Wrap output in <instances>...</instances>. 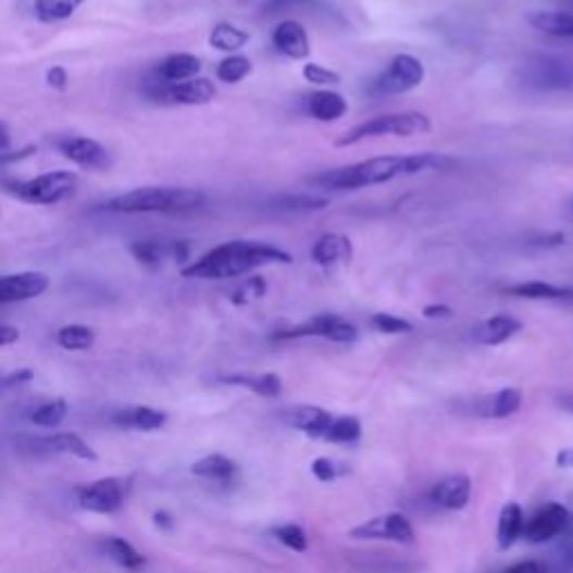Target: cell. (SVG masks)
Segmentation results:
<instances>
[{"instance_id":"cell-45","label":"cell","mask_w":573,"mask_h":573,"mask_svg":"<svg viewBox=\"0 0 573 573\" xmlns=\"http://www.w3.org/2000/svg\"><path fill=\"white\" fill-rule=\"evenodd\" d=\"M46 82H48V86H50L52 90H59V92L67 90V82H70V79H67L65 67H61V65L50 67L48 74H46Z\"/></svg>"},{"instance_id":"cell-42","label":"cell","mask_w":573,"mask_h":573,"mask_svg":"<svg viewBox=\"0 0 573 573\" xmlns=\"http://www.w3.org/2000/svg\"><path fill=\"white\" fill-rule=\"evenodd\" d=\"M372 327L381 334H410L414 327L410 321L399 319L395 314H386V312H378L372 316Z\"/></svg>"},{"instance_id":"cell-27","label":"cell","mask_w":573,"mask_h":573,"mask_svg":"<svg viewBox=\"0 0 573 573\" xmlns=\"http://www.w3.org/2000/svg\"><path fill=\"white\" fill-rule=\"evenodd\" d=\"M505 291L515 298H524V300H553V302L573 300L571 287H560V285H551L543 281H526V283L509 285Z\"/></svg>"},{"instance_id":"cell-2","label":"cell","mask_w":573,"mask_h":573,"mask_svg":"<svg viewBox=\"0 0 573 573\" xmlns=\"http://www.w3.org/2000/svg\"><path fill=\"white\" fill-rule=\"evenodd\" d=\"M291 256L270 242L260 240H228L213 247L196 262L182 270L184 278L194 281H228L240 278L270 264H291Z\"/></svg>"},{"instance_id":"cell-10","label":"cell","mask_w":573,"mask_h":573,"mask_svg":"<svg viewBox=\"0 0 573 573\" xmlns=\"http://www.w3.org/2000/svg\"><path fill=\"white\" fill-rule=\"evenodd\" d=\"M148 95L162 101V103H171V105H204L211 103L217 95L213 82L202 79V76H196V79H188V82H152V86L148 88Z\"/></svg>"},{"instance_id":"cell-29","label":"cell","mask_w":573,"mask_h":573,"mask_svg":"<svg viewBox=\"0 0 573 573\" xmlns=\"http://www.w3.org/2000/svg\"><path fill=\"white\" fill-rule=\"evenodd\" d=\"M522 531H524V513L520 505L515 502L505 505V509L500 511V522H498V547L502 551L511 549L522 538Z\"/></svg>"},{"instance_id":"cell-54","label":"cell","mask_w":573,"mask_h":573,"mask_svg":"<svg viewBox=\"0 0 573 573\" xmlns=\"http://www.w3.org/2000/svg\"><path fill=\"white\" fill-rule=\"evenodd\" d=\"M564 406H566V408H569V410H571V412H573V397H569V399H566V401H564Z\"/></svg>"},{"instance_id":"cell-1","label":"cell","mask_w":573,"mask_h":573,"mask_svg":"<svg viewBox=\"0 0 573 573\" xmlns=\"http://www.w3.org/2000/svg\"><path fill=\"white\" fill-rule=\"evenodd\" d=\"M454 160L439 155V152H414V155H384L370 158L357 164L329 169L308 177L312 186L323 190H359L368 186L388 184L399 177H412L431 171H446Z\"/></svg>"},{"instance_id":"cell-25","label":"cell","mask_w":573,"mask_h":573,"mask_svg":"<svg viewBox=\"0 0 573 573\" xmlns=\"http://www.w3.org/2000/svg\"><path fill=\"white\" fill-rule=\"evenodd\" d=\"M533 29L556 38H573V10H538L526 16Z\"/></svg>"},{"instance_id":"cell-36","label":"cell","mask_w":573,"mask_h":573,"mask_svg":"<svg viewBox=\"0 0 573 573\" xmlns=\"http://www.w3.org/2000/svg\"><path fill=\"white\" fill-rule=\"evenodd\" d=\"M251 70H253V65H251L249 57H245V54H228L217 65V79L228 84V86H234V84L245 82L247 76L251 74Z\"/></svg>"},{"instance_id":"cell-30","label":"cell","mask_w":573,"mask_h":573,"mask_svg":"<svg viewBox=\"0 0 573 573\" xmlns=\"http://www.w3.org/2000/svg\"><path fill=\"white\" fill-rule=\"evenodd\" d=\"M86 0H29V10L41 23H61L79 10Z\"/></svg>"},{"instance_id":"cell-41","label":"cell","mask_w":573,"mask_h":573,"mask_svg":"<svg viewBox=\"0 0 573 573\" xmlns=\"http://www.w3.org/2000/svg\"><path fill=\"white\" fill-rule=\"evenodd\" d=\"M302 76L304 82H310L312 86H338L340 84V74L325 67V65H319V63H304L302 67Z\"/></svg>"},{"instance_id":"cell-5","label":"cell","mask_w":573,"mask_h":573,"mask_svg":"<svg viewBox=\"0 0 573 573\" xmlns=\"http://www.w3.org/2000/svg\"><path fill=\"white\" fill-rule=\"evenodd\" d=\"M76 184H79V179H76L74 173L52 171V173H43V175L25 179V182L12 179L5 186H8V194L18 198L21 202L52 207V204L67 200L76 190Z\"/></svg>"},{"instance_id":"cell-49","label":"cell","mask_w":573,"mask_h":573,"mask_svg":"<svg viewBox=\"0 0 573 573\" xmlns=\"http://www.w3.org/2000/svg\"><path fill=\"white\" fill-rule=\"evenodd\" d=\"M424 316L426 319H450L452 316V310L448 308V304H439V302H435V304H426V308H424Z\"/></svg>"},{"instance_id":"cell-51","label":"cell","mask_w":573,"mask_h":573,"mask_svg":"<svg viewBox=\"0 0 573 573\" xmlns=\"http://www.w3.org/2000/svg\"><path fill=\"white\" fill-rule=\"evenodd\" d=\"M152 522H155V526L158 528H162V531H171L173 528V515L171 513H166V511H158L155 515H152Z\"/></svg>"},{"instance_id":"cell-14","label":"cell","mask_w":573,"mask_h":573,"mask_svg":"<svg viewBox=\"0 0 573 573\" xmlns=\"http://www.w3.org/2000/svg\"><path fill=\"white\" fill-rule=\"evenodd\" d=\"M50 278L41 272H18L0 276V304L25 302L46 294Z\"/></svg>"},{"instance_id":"cell-22","label":"cell","mask_w":573,"mask_h":573,"mask_svg":"<svg viewBox=\"0 0 573 573\" xmlns=\"http://www.w3.org/2000/svg\"><path fill=\"white\" fill-rule=\"evenodd\" d=\"M522 329V323L509 314H498L479 321L473 327V338L479 346H502V342L511 340Z\"/></svg>"},{"instance_id":"cell-50","label":"cell","mask_w":573,"mask_h":573,"mask_svg":"<svg viewBox=\"0 0 573 573\" xmlns=\"http://www.w3.org/2000/svg\"><path fill=\"white\" fill-rule=\"evenodd\" d=\"M562 242H564L562 234H549V236H543L538 240H533L531 245H536V247H560Z\"/></svg>"},{"instance_id":"cell-23","label":"cell","mask_w":573,"mask_h":573,"mask_svg":"<svg viewBox=\"0 0 573 573\" xmlns=\"http://www.w3.org/2000/svg\"><path fill=\"white\" fill-rule=\"evenodd\" d=\"M348 101L342 95L332 92V90H316L312 95H308L304 99V110L312 120L323 122V124H332L338 122L348 114Z\"/></svg>"},{"instance_id":"cell-34","label":"cell","mask_w":573,"mask_h":573,"mask_svg":"<svg viewBox=\"0 0 573 573\" xmlns=\"http://www.w3.org/2000/svg\"><path fill=\"white\" fill-rule=\"evenodd\" d=\"M327 204L329 202L325 198L312 194H283L274 198L272 209L281 213H312V211H323Z\"/></svg>"},{"instance_id":"cell-44","label":"cell","mask_w":573,"mask_h":573,"mask_svg":"<svg viewBox=\"0 0 573 573\" xmlns=\"http://www.w3.org/2000/svg\"><path fill=\"white\" fill-rule=\"evenodd\" d=\"M312 473H314V477L319 482H334L336 477L346 475L348 469L342 466V464H338V462H334V460H327V457H321V460H316L312 464Z\"/></svg>"},{"instance_id":"cell-33","label":"cell","mask_w":573,"mask_h":573,"mask_svg":"<svg viewBox=\"0 0 573 573\" xmlns=\"http://www.w3.org/2000/svg\"><path fill=\"white\" fill-rule=\"evenodd\" d=\"M520 408H522V393L518 388H505L486 399V403L482 406V414L493 419H507L515 414Z\"/></svg>"},{"instance_id":"cell-52","label":"cell","mask_w":573,"mask_h":573,"mask_svg":"<svg viewBox=\"0 0 573 573\" xmlns=\"http://www.w3.org/2000/svg\"><path fill=\"white\" fill-rule=\"evenodd\" d=\"M556 464L560 469H573V448H562L558 454H556Z\"/></svg>"},{"instance_id":"cell-24","label":"cell","mask_w":573,"mask_h":573,"mask_svg":"<svg viewBox=\"0 0 573 573\" xmlns=\"http://www.w3.org/2000/svg\"><path fill=\"white\" fill-rule=\"evenodd\" d=\"M202 70V61L196 54H188V52H177L166 57L160 65H158V79L160 82H188V79H196Z\"/></svg>"},{"instance_id":"cell-6","label":"cell","mask_w":573,"mask_h":573,"mask_svg":"<svg viewBox=\"0 0 573 573\" xmlns=\"http://www.w3.org/2000/svg\"><path fill=\"white\" fill-rule=\"evenodd\" d=\"M274 340H294V338H325L332 342H340V346H348V342H354L359 338V329L354 323L348 319H342L332 312L316 314L308 321H302L294 327L278 329L272 334Z\"/></svg>"},{"instance_id":"cell-43","label":"cell","mask_w":573,"mask_h":573,"mask_svg":"<svg viewBox=\"0 0 573 573\" xmlns=\"http://www.w3.org/2000/svg\"><path fill=\"white\" fill-rule=\"evenodd\" d=\"M264 291H266V283H264V278L253 276V278H249V281H245V283L232 294V302H234V304H247V302H251V300L262 298Z\"/></svg>"},{"instance_id":"cell-15","label":"cell","mask_w":573,"mask_h":573,"mask_svg":"<svg viewBox=\"0 0 573 573\" xmlns=\"http://www.w3.org/2000/svg\"><path fill=\"white\" fill-rule=\"evenodd\" d=\"M334 416L336 414H332L319 406H296V408H289L283 412V419L289 428H296L302 435L314 437V439H325V441H327V435L332 431Z\"/></svg>"},{"instance_id":"cell-3","label":"cell","mask_w":573,"mask_h":573,"mask_svg":"<svg viewBox=\"0 0 573 573\" xmlns=\"http://www.w3.org/2000/svg\"><path fill=\"white\" fill-rule=\"evenodd\" d=\"M207 196L186 186H141L105 202L112 213H186L204 207Z\"/></svg>"},{"instance_id":"cell-12","label":"cell","mask_w":573,"mask_h":573,"mask_svg":"<svg viewBox=\"0 0 573 573\" xmlns=\"http://www.w3.org/2000/svg\"><path fill=\"white\" fill-rule=\"evenodd\" d=\"M571 518L569 511L562 505H545L540 511H536V515L524 520V531H522V538L531 545H545L569 528Z\"/></svg>"},{"instance_id":"cell-47","label":"cell","mask_w":573,"mask_h":573,"mask_svg":"<svg viewBox=\"0 0 573 573\" xmlns=\"http://www.w3.org/2000/svg\"><path fill=\"white\" fill-rule=\"evenodd\" d=\"M21 338V332L18 327L14 325H3L0 323V348H8V346H14V342Z\"/></svg>"},{"instance_id":"cell-17","label":"cell","mask_w":573,"mask_h":573,"mask_svg":"<svg viewBox=\"0 0 573 573\" xmlns=\"http://www.w3.org/2000/svg\"><path fill=\"white\" fill-rule=\"evenodd\" d=\"M169 422L164 410L150 406H133L112 414V424L124 431H139V433H155L162 431Z\"/></svg>"},{"instance_id":"cell-37","label":"cell","mask_w":573,"mask_h":573,"mask_svg":"<svg viewBox=\"0 0 573 573\" xmlns=\"http://www.w3.org/2000/svg\"><path fill=\"white\" fill-rule=\"evenodd\" d=\"M67 414V401L65 399H52L43 406H38L32 412V424L38 428H59Z\"/></svg>"},{"instance_id":"cell-20","label":"cell","mask_w":573,"mask_h":573,"mask_svg":"<svg viewBox=\"0 0 573 573\" xmlns=\"http://www.w3.org/2000/svg\"><path fill=\"white\" fill-rule=\"evenodd\" d=\"M130 253L144 266H160L164 260L184 262L190 256V247L186 242H158V240H144L130 247Z\"/></svg>"},{"instance_id":"cell-11","label":"cell","mask_w":573,"mask_h":573,"mask_svg":"<svg viewBox=\"0 0 573 573\" xmlns=\"http://www.w3.org/2000/svg\"><path fill=\"white\" fill-rule=\"evenodd\" d=\"M350 538L354 540H384L395 545H410L414 543V528L408 518L401 513H386L376 515L350 531Z\"/></svg>"},{"instance_id":"cell-21","label":"cell","mask_w":573,"mask_h":573,"mask_svg":"<svg viewBox=\"0 0 573 573\" xmlns=\"http://www.w3.org/2000/svg\"><path fill=\"white\" fill-rule=\"evenodd\" d=\"M38 450H46V452H54V454H70L76 457V460L82 462H97L99 454L95 452V448L76 433H57V435H48L43 439H36L34 444Z\"/></svg>"},{"instance_id":"cell-4","label":"cell","mask_w":573,"mask_h":573,"mask_svg":"<svg viewBox=\"0 0 573 573\" xmlns=\"http://www.w3.org/2000/svg\"><path fill=\"white\" fill-rule=\"evenodd\" d=\"M433 130L431 117L424 112H388V114H376L372 120H365L342 133L336 139L338 148H350L365 139H378V137H414V135H428Z\"/></svg>"},{"instance_id":"cell-31","label":"cell","mask_w":573,"mask_h":573,"mask_svg":"<svg viewBox=\"0 0 573 573\" xmlns=\"http://www.w3.org/2000/svg\"><path fill=\"white\" fill-rule=\"evenodd\" d=\"M190 473L213 482H232L234 475L238 473V466L234 460H228L224 454H207L190 466Z\"/></svg>"},{"instance_id":"cell-38","label":"cell","mask_w":573,"mask_h":573,"mask_svg":"<svg viewBox=\"0 0 573 573\" xmlns=\"http://www.w3.org/2000/svg\"><path fill=\"white\" fill-rule=\"evenodd\" d=\"M359 439H361V422L357 416H350V414L334 416V424H332V431L327 435V441H332V444H357Z\"/></svg>"},{"instance_id":"cell-18","label":"cell","mask_w":573,"mask_h":573,"mask_svg":"<svg viewBox=\"0 0 573 573\" xmlns=\"http://www.w3.org/2000/svg\"><path fill=\"white\" fill-rule=\"evenodd\" d=\"M354 256V245L342 234H325L312 247V260L323 270H336L340 264H348Z\"/></svg>"},{"instance_id":"cell-8","label":"cell","mask_w":573,"mask_h":573,"mask_svg":"<svg viewBox=\"0 0 573 573\" xmlns=\"http://www.w3.org/2000/svg\"><path fill=\"white\" fill-rule=\"evenodd\" d=\"M426 79V67L412 54H397L390 65L381 72L370 86V92L376 97L406 95L419 88Z\"/></svg>"},{"instance_id":"cell-46","label":"cell","mask_w":573,"mask_h":573,"mask_svg":"<svg viewBox=\"0 0 573 573\" xmlns=\"http://www.w3.org/2000/svg\"><path fill=\"white\" fill-rule=\"evenodd\" d=\"M34 378V372L32 370H16V372H12V374H8L5 378H3V384L8 386V388H14V386H23V384H29V381Z\"/></svg>"},{"instance_id":"cell-55","label":"cell","mask_w":573,"mask_h":573,"mask_svg":"<svg viewBox=\"0 0 573 573\" xmlns=\"http://www.w3.org/2000/svg\"><path fill=\"white\" fill-rule=\"evenodd\" d=\"M571 209H573V204H571Z\"/></svg>"},{"instance_id":"cell-53","label":"cell","mask_w":573,"mask_h":573,"mask_svg":"<svg viewBox=\"0 0 573 573\" xmlns=\"http://www.w3.org/2000/svg\"><path fill=\"white\" fill-rule=\"evenodd\" d=\"M12 144V133L5 122H0V150H8Z\"/></svg>"},{"instance_id":"cell-48","label":"cell","mask_w":573,"mask_h":573,"mask_svg":"<svg viewBox=\"0 0 573 573\" xmlns=\"http://www.w3.org/2000/svg\"><path fill=\"white\" fill-rule=\"evenodd\" d=\"M507 573H545V564L536 560H526V562L513 564L511 569H507Z\"/></svg>"},{"instance_id":"cell-35","label":"cell","mask_w":573,"mask_h":573,"mask_svg":"<svg viewBox=\"0 0 573 573\" xmlns=\"http://www.w3.org/2000/svg\"><path fill=\"white\" fill-rule=\"evenodd\" d=\"M57 342L67 352H84L95 346V332L88 325H65L57 332Z\"/></svg>"},{"instance_id":"cell-7","label":"cell","mask_w":573,"mask_h":573,"mask_svg":"<svg viewBox=\"0 0 573 573\" xmlns=\"http://www.w3.org/2000/svg\"><path fill=\"white\" fill-rule=\"evenodd\" d=\"M520 82L538 92H573V61L553 57L526 61L520 70Z\"/></svg>"},{"instance_id":"cell-26","label":"cell","mask_w":573,"mask_h":573,"mask_svg":"<svg viewBox=\"0 0 573 573\" xmlns=\"http://www.w3.org/2000/svg\"><path fill=\"white\" fill-rule=\"evenodd\" d=\"M226 386H240L258 397H278L283 393V381L278 374H226L220 378Z\"/></svg>"},{"instance_id":"cell-28","label":"cell","mask_w":573,"mask_h":573,"mask_svg":"<svg viewBox=\"0 0 573 573\" xmlns=\"http://www.w3.org/2000/svg\"><path fill=\"white\" fill-rule=\"evenodd\" d=\"M251 41L249 32L240 29L234 23H217L211 34H209V46L213 50L226 52V54H236L238 50H242L247 43Z\"/></svg>"},{"instance_id":"cell-19","label":"cell","mask_w":573,"mask_h":573,"mask_svg":"<svg viewBox=\"0 0 573 573\" xmlns=\"http://www.w3.org/2000/svg\"><path fill=\"white\" fill-rule=\"evenodd\" d=\"M471 479L469 475H450L446 479H441L439 484H435L433 493H431V502L439 509L446 511H460L469 505L471 500Z\"/></svg>"},{"instance_id":"cell-9","label":"cell","mask_w":573,"mask_h":573,"mask_svg":"<svg viewBox=\"0 0 573 573\" xmlns=\"http://www.w3.org/2000/svg\"><path fill=\"white\" fill-rule=\"evenodd\" d=\"M128 498V486L120 477H103L74 488V500L84 511L112 515L122 511Z\"/></svg>"},{"instance_id":"cell-32","label":"cell","mask_w":573,"mask_h":573,"mask_svg":"<svg viewBox=\"0 0 573 573\" xmlns=\"http://www.w3.org/2000/svg\"><path fill=\"white\" fill-rule=\"evenodd\" d=\"M103 549H105L110 560H114L120 566H124L128 571H139V569L146 566V556L139 553L128 540H124L120 536L105 538L103 540Z\"/></svg>"},{"instance_id":"cell-13","label":"cell","mask_w":573,"mask_h":573,"mask_svg":"<svg viewBox=\"0 0 573 573\" xmlns=\"http://www.w3.org/2000/svg\"><path fill=\"white\" fill-rule=\"evenodd\" d=\"M61 155L70 160L72 164L88 169V171H105L110 166V152L103 148L99 141L90 137H76V135H65L54 141Z\"/></svg>"},{"instance_id":"cell-40","label":"cell","mask_w":573,"mask_h":573,"mask_svg":"<svg viewBox=\"0 0 573 573\" xmlns=\"http://www.w3.org/2000/svg\"><path fill=\"white\" fill-rule=\"evenodd\" d=\"M272 533L278 538V543H283L287 549L298 551V553L308 551V533H304L302 526L283 524V526H276Z\"/></svg>"},{"instance_id":"cell-39","label":"cell","mask_w":573,"mask_h":573,"mask_svg":"<svg viewBox=\"0 0 573 573\" xmlns=\"http://www.w3.org/2000/svg\"><path fill=\"white\" fill-rule=\"evenodd\" d=\"M321 5H323V0H264V3L260 5V14L262 16H278V14L294 12V10L310 12V10H316Z\"/></svg>"},{"instance_id":"cell-16","label":"cell","mask_w":573,"mask_h":573,"mask_svg":"<svg viewBox=\"0 0 573 573\" xmlns=\"http://www.w3.org/2000/svg\"><path fill=\"white\" fill-rule=\"evenodd\" d=\"M272 43H274L278 54H283L285 59H291V61L308 59L312 52L308 29H304L296 21L278 23V27L272 34Z\"/></svg>"}]
</instances>
